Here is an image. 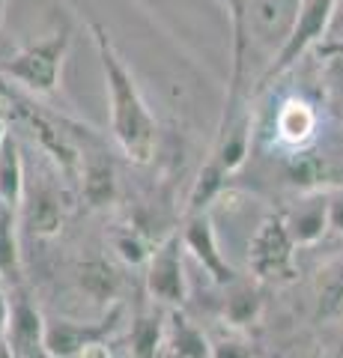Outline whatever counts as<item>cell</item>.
<instances>
[{"label":"cell","mask_w":343,"mask_h":358,"mask_svg":"<svg viewBox=\"0 0 343 358\" xmlns=\"http://www.w3.org/2000/svg\"><path fill=\"white\" fill-rule=\"evenodd\" d=\"M326 197H328V233L343 236V185H337Z\"/></svg>","instance_id":"obj_22"},{"label":"cell","mask_w":343,"mask_h":358,"mask_svg":"<svg viewBox=\"0 0 343 358\" xmlns=\"http://www.w3.org/2000/svg\"><path fill=\"white\" fill-rule=\"evenodd\" d=\"M6 138H9V131H6V122H3V117H0V150H3Z\"/></svg>","instance_id":"obj_25"},{"label":"cell","mask_w":343,"mask_h":358,"mask_svg":"<svg viewBox=\"0 0 343 358\" xmlns=\"http://www.w3.org/2000/svg\"><path fill=\"white\" fill-rule=\"evenodd\" d=\"M69 48H72L69 30L48 33L45 39L27 42L24 48H18L13 54V57L0 60V78L18 84L21 90H27V93L48 96L60 87L63 63L69 57Z\"/></svg>","instance_id":"obj_2"},{"label":"cell","mask_w":343,"mask_h":358,"mask_svg":"<svg viewBox=\"0 0 343 358\" xmlns=\"http://www.w3.org/2000/svg\"><path fill=\"white\" fill-rule=\"evenodd\" d=\"M164 329L168 322L156 313H143L131 322V331H129V341H131V352L138 358H156L159 350H164Z\"/></svg>","instance_id":"obj_18"},{"label":"cell","mask_w":343,"mask_h":358,"mask_svg":"<svg viewBox=\"0 0 343 358\" xmlns=\"http://www.w3.org/2000/svg\"><path fill=\"white\" fill-rule=\"evenodd\" d=\"M13 310H9V326L3 343L9 346L13 358H51L45 346V317L30 301L27 293L13 289Z\"/></svg>","instance_id":"obj_8"},{"label":"cell","mask_w":343,"mask_h":358,"mask_svg":"<svg viewBox=\"0 0 343 358\" xmlns=\"http://www.w3.org/2000/svg\"><path fill=\"white\" fill-rule=\"evenodd\" d=\"M78 287H81V293L90 301L105 305V301H110L117 296L119 275H117V268L110 266L108 260H98V257H93V260H84L78 266Z\"/></svg>","instance_id":"obj_16"},{"label":"cell","mask_w":343,"mask_h":358,"mask_svg":"<svg viewBox=\"0 0 343 358\" xmlns=\"http://www.w3.org/2000/svg\"><path fill=\"white\" fill-rule=\"evenodd\" d=\"M164 352L170 358H212V341L182 313H170L164 329Z\"/></svg>","instance_id":"obj_13"},{"label":"cell","mask_w":343,"mask_h":358,"mask_svg":"<svg viewBox=\"0 0 343 358\" xmlns=\"http://www.w3.org/2000/svg\"><path fill=\"white\" fill-rule=\"evenodd\" d=\"M93 45L98 54L105 78V93H108V110H110V134H114L119 152L131 164H149L159 147V122L143 99L135 75L114 48L108 30L102 24L90 21Z\"/></svg>","instance_id":"obj_1"},{"label":"cell","mask_w":343,"mask_h":358,"mask_svg":"<svg viewBox=\"0 0 343 358\" xmlns=\"http://www.w3.org/2000/svg\"><path fill=\"white\" fill-rule=\"evenodd\" d=\"M316 317L319 320H343V275L331 278V281L319 289Z\"/></svg>","instance_id":"obj_20"},{"label":"cell","mask_w":343,"mask_h":358,"mask_svg":"<svg viewBox=\"0 0 343 358\" xmlns=\"http://www.w3.org/2000/svg\"><path fill=\"white\" fill-rule=\"evenodd\" d=\"M102 338V329L78 326V322H45V346L51 358H78L90 341Z\"/></svg>","instance_id":"obj_15"},{"label":"cell","mask_w":343,"mask_h":358,"mask_svg":"<svg viewBox=\"0 0 343 358\" xmlns=\"http://www.w3.org/2000/svg\"><path fill=\"white\" fill-rule=\"evenodd\" d=\"M21 212L0 206V281H21Z\"/></svg>","instance_id":"obj_14"},{"label":"cell","mask_w":343,"mask_h":358,"mask_svg":"<svg viewBox=\"0 0 343 358\" xmlns=\"http://www.w3.org/2000/svg\"><path fill=\"white\" fill-rule=\"evenodd\" d=\"M182 257H185V245L180 233L168 236L152 248L147 260V275H143L152 301L168 305V308H180L188 299V278H185Z\"/></svg>","instance_id":"obj_6"},{"label":"cell","mask_w":343,"mask_h":358,"mask_svg":"<svg viewBox=\"0 0 343 358\" xmlns=\"http://www.w3.org/2000/svg\"><path fill=\"white\" fill-rule=\"evenodd\" d=\"M24 192H27V164L21 147L15 138H6L3 150H0V206L18 209L24 203Z\"/></svg>","instance_id":"obj_12"},{"label":"cell","mask_w":343,"mask_h":358,"mask_svg":"<svg viewBox=\"0 0 343 358\" xmlns=\"http://www.w3.org/2000/svg\"><path fill=\"white\" fill-rule=\"evenodd\" d=\"M275 131L286 147H305L316 131V110L305 99H286L275 114Z\"/></svg>","instance_id":"obj_11"},{"label":"cell","mask_w":343,"mask_h":358,"mask_svg":"<svg viewBox=\"0 0 343 358\" xmlns=\"http://www.w3.org/2000/svg\"><path fill=\"white\" fill-rule=\"evenodd\" d=\"M78 358H114L110 355V346L102 341V338H96V341H90L84 346V350L78 352Z\"/></svg>","instance_id":"obj_23"},{"label":"cell","mask_w":343,"mask_h":358,"mask_svg":"<svg viewBox=\"0 0 343 358\" xmlns=\"http://www.w3.org/2000/svg\"><path fill=\"white\" fill-rule=\"evenodd\" d=\"M21 224L36 233V236H54L63 227V200L60 192L48 182L36 185V192L27 185L24 203H21Z\"/></svg>","instance_id":"obj_10"},{"label":"cell","mask_w":343,"mask_h":358,"mask_svg":"<svg viewBox=\"0 0 343 358\" xmlns=\"http://www.w3.org/2000/svg\"><path fill=\"white\" fill-rule=\"evenodd\" d=\"M260 317V296L248 284H230V299L224 301V320L233 329H245Z\"/></svg>","instance_id":"obj_19"},{"label":"cell","mask_w":343,"mask_h":358,"mask_svg":"<svg viewBox=\"0 0 343 358\" xmlns=\"http://www.w3.org/2000/svg\"><path fill=\"white\" fill-rule=\"evenodd\" d=\"M337 13V0H302V9H298V18L293 24V33L286 36L284 48L275 54V60L269 63L263 81H272V78L284 75L290 66L307 54L314 45L326 36V30L331 24V18Z\"/></svg>","instance_id":"obj_5"},{"label":"cell","mask_w":343,"mask_h":358,"mask_svg":"<svg viewBox=\"0 0 343 358\" xmlns=\"http://www.w3.org/2000/svg\"><path fill=\"white\" fill-rule=\"evenodd\" d=\"M114 248H117V254L123 257L126 263H147L149 254H152V248L143 242V236H138L131 227L123 230V233H117V236H114Z\"/></svg>","instance_id":"obj_21"},{"label":"cell","mask_w":343,"mask_h":358,"mask_svg":"<svg viewBox=\"0 0 343 358\" xmlns=\"http://www.w3.org/2000/svg\"><path fill=\"white\" fill-rule=\"evenodd\" d=\"M81 188L87 203L102 209L114 200L117 182H114V167H110L108 159H84L81 164Z\"/></svg>","instance_id":"obj_17"},{"label":"cell","mask_w":343,"mask_h":358,"mask_svg":"<svg viewBox=\"0 0 343 358\" xmlns=\"http://www.w3.org/2000/svg\"><path fill=\"white\" fill-rule=\"evenodd\" d=\"M6 3L9 0H0V24H3V18H6Z\"/></svg>","instance_id":"obj_26"},{"label":"cell","mask_w":343,"mask_h":358,"mask_svg":"<svg viewBox=\"0 0 343 358\" xmlns=\"http://www.w3.org/2000/svg\"><path fill=\"white\" fill-rule=\"evenodd\" d=\"M9 310H13V296L0 287V341L6 338V326H9Z\"/></svg>","instance_id":"obj_24"},{"label":"cell","mask_w":343,"mask_h":358,"mask_svg":"<svg viewBox=\"0 0 343 358\" xmlns=\"http://www.w3.org/2000/svg\"><path fill=\"white\" fill-rule=\"evenodd\" d=\"M295 242L281 215H269L254 227L248 239V268L260 281H281L293 275Z\"/></svg>","instance_id":"obj_4"},{"label":"cell","mask_w":343,"mask_h":358,"mask_svg":"<svg viewBox=\"0 0 343 358\" xmlns=\"http://www.w3.org/2000/svg\"><path fill=\"white\" fill-rule=\"evenodd\" d=\"M298 9L302 0H233L230 3L233 24L245 33L248 42L269 54V60H275V54L293 33Z\"/></svg>","instance_id":"obj_3"},{"label":"cell","mask_w":343,"mask_h":358,"mask_svg":"<svg viewBox=\"0 0 343 358\" xmlns=\"http://www.w3.org/2000/svg\"><path fill=\"white\" fill-rule=\"evenodd\" d=\"M180 236H182L185 251L206 268V275L212 278L215 284H224V287L236 284V272H233V266L227 263V254L221 251V239L215 233V224H212L209 209L191 212Z\"/></svg>","instance_id":"obj_7"},{"label":"cell","mask_w":343,"mask_h":358,"mask_svg":"<svg viewBox=\"0 0 343 358\" xmlns=\"http://www.w3.org/2000/svg\"><path fill=\"white\" fill-rule=\"evenodd\" d=\"M281 218L286 224V233H290L293 242H295V248L316 245L328 233V197L326 194H307Z\"/></svg>","instance_id":"obj_9"}]
</instances>
